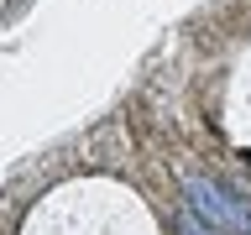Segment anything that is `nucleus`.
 <instances>
[{
    "label": "nucleus",
    "mask_w": 251,
    "mask_h": 235,
    "mask_svg": "<svg viewBox=\"0 0 251 235\" xmlns=\"http://www.w3.org/2000/svg\"><path fill=\"white\" fill-rule=\"evenodd\" d=\"M183 193H188V209H194L199 219H209L215 230L251 235V199H235V193H225V188L209 183V178H188Z\"/></svg>",
    "instance_id": "1"
},
{
    "label": "nucleus",
    "mask_w": 251,
    "mask_h": 235,
    "mask_svg": "<svg viewBox=\"0 0 251 235\" xmlns=\"http://www.w3.org/2000/svg\"><path fill=\"white\" fill-rule=\"evenodd\" d=\"M178 235H225V230H215L209 219H199V214H194V209H188V214L178 219Z\"/></svg>",
    "instance_id": "2"
}]
</instances>
